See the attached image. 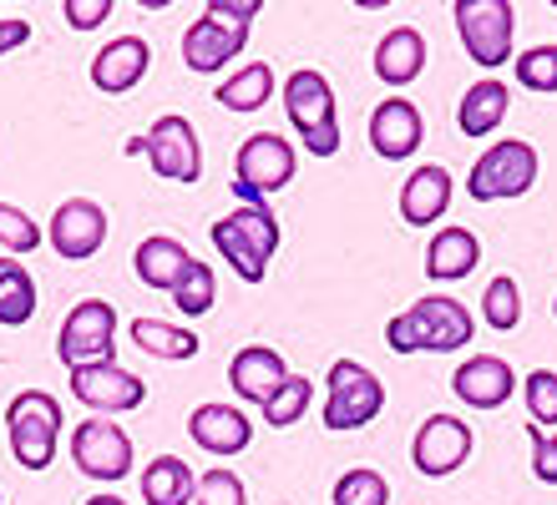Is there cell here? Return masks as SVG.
I'll list each match as a JSON object with an SVG mask.
<instances>
[{"label":"cell","instance_id":"30bf717a","mask_svg":"<svg viewBox=\"0 0 557 505\" xmlns=\"http://www.w3.org/2000/svg\"><path fill=\"white\" fill-rule=\"evenodd\" d=\"M537 182V147L512 137V142H492L471 167V198L476 202H502V198H522Z\"/></svg>","mask_w":557,"mask_h":505},{"label":"cell","instance_id":"8992f818","mask_svg":"<svg viewBox=\"0 0 557 505\" xmlns=\"http://www.w3.org/2000/svg\"><path fill=\"white\" fill-rule=\"evenodd\" d=\"M451 15H456V30H461L467 56L476 61L482 72L512 61V30H517L512 0H456Z\"/></svg>","mask_w":557,"mask_h":505},{"label":"cell","instance_id":"d4e9b609","mask_svg":"<svg viewBox=\"0 0 557 505\" xmlns=\"http://www.w3.org/2000/svg\"><path fill=\"white\" fill-rule=\"evenodd\" d=\"M507 106H512V91L502 87V81H476V87L461 97L456 106V127L467 131V137H486V131H497L507 122Z\"/></svg>","mask_w":557,"mask_h":505},{"label":"cell","instance_id":"7a4b0ae2","mask_svg":"<svg viewBox=\"0 0 557 505\" xmlns=\"http://www.w3.org/2000/svg\"><path fill=\"white\" fill-rule=\"evenodd\" d=\"M213 248L223 253V263L234 268L244 283H264L269 258L278 253V223L264 202H238L228 217L213 223Z\"/></svg>","mask_w":557,"mask_h":505},{"label":"cell","instance_id":"7c38bea8","mask_svg":"<svg viewBox=\"0 0 557 505\" xmlns=\"http://www.w3.org/2000/svg\"><path fill=\"white\" fill-rule=\"evenodd\" d=\"M471 455V425L456 415H431L421 419L416 430V445H411V460L421 476L441 480V476H456Z\"/></svg>","mask_w":557,"mask_h":505},{"label":"cell","instance_id":"e575fe53","mask_svg":"<svg viewBox=\"0 0 557 505\" xmlns=\"http://www.w3.org/2000/svg\"><path fill=\"white\" fill-rule=\"evenodd\" d=\"M522 400H528V415L532 425H557V375L553 369H532L528 379H522Z\"/></svg>","mask_w":557,"mask_h":505},{"label":"cell","instance_id":"f35d334b","mask_svg":"<svg viewBox=\"0 0 557 505\" xmlns=\"http://www.w3.org/2000/svg\"><path fill=\"white\" fill-rule=\"evenodd\" d=\"M61 15H66V26L72 30H97L107 15H112V0H66Z\"/></svg>","mask_w":557,"mask_h":505},{"label":"cell","instance_id":"3957f363","mask_svg":"<svg viewBox=\"0 0 557 505\" xmlns=\"http://www.w3.org/2000/svg\"><path fill=\"white\" fill-rule=\"evenodd\" d=\"M284 112H289L299 142L314 152V157H335L339 152V122H335V87L324 81L320 72H299L284 76Z\"/></svg>","mask_w":557,"mask_h":505},{"label":"cell","instance_id":"4316f807","mask_svg":"<svg viewBox=\"0 0 557 505\" xmlns=\"http://www.w3.org/2000/svg\"><path fill=\"white\" fill-rule=\"evenodd\" d=\"M133 344L147 349L152 359H198V333L162 324V318H133Z\"/></svg>","mask_w":557,"mask_h":505},{"label":"cell","instance_id":"ab89813d","mask_svg":"<svg viewBox=\"0 0 557 505\" xmlns=\"http://www.w3.org/2000/svg\"><path fill=\"white\" fill-rule=\"evenodd\" d=\"M203 15H213V21H228V26H249L253 15H259V0H213Z\"/></svg>","mask_w":557,"mask_h":505},{"label":"cell","instance_id":"f546056e","mask_svg":"<svg viewBox=\"0 0 557 505\" xmlns=\"http://www.w3.org/2000/svg\"><path fill=\"white\" fill-rule=\"evenodd\" d=\"M482 318H486V329H497V333H512L517 324H522V289H517V278L497 274L492 283H486Z\"/></svg>","mask_w":557,"mask_h":505},{"label":"cell","instance_id":"2e32d148","mask_svg":"<svg viewBox=\"0 0 557 505\" xmlns=\"http://www.w3.org/2000/svg\"><path fill=\"white\" fill-rule=\"evenodd\" d=\"M421 137H425V122H421V112H416V101L391 97L370 112V147H375L385 162L416 157Z\"/></svg>","mask_w":557,"mask_h":505},{"label":"cell","instance_id":"603a6c76","mask_svg":"<svg viewBox=\"0 0 557 505\" xmlns=\"http://www.w3.org/2000/svg\"><path fill=\"white\" fill-rule=\"evenodd\" d=\"M188 263L193 253L177 238H168V232H158V238H143L133 253V268L137 278H143L147 289H158V293H173L177 283H183V274H188Z\"/></svg>","mask_w":557,"mask_h":505},{"label":"cell","instance_id":"4fadbf2b","mask_svg":"<svg viewBox=\"0 0 557 505\" xmlns=\"http://www.w3.org/2000/svg\"><path fill=\"white\" fill-rule=\"evenodd\" d=\"M51 248H57L66 263H87L102 253L107 243V213H102V202H91V198H66L51 213Z\"/></svg>","mask_w":557,"mask_h":505},{"label":"cell","instance_id":"ba28073f","mask_svg":"<svg viewBox=\"0 0 557 505\" xmlns=\"http://www.w3.org/2000/svg\"><path fill=\"white\" fill-rule=\"evenodd\" d=\"M294 182V147L278 131H253L234 157V192L244 202H269Z\"/></svg>","mask_w":557,"mask_h":505},{"label":"cell","instance_id":"e0dca14e","mask_svg":"<svg viewBox=\"0 0 557 505\" xmlns=\"http://www.w3.org/2000/svg\"><path fill=\"white\" fill-rule=\"evenodd\" d=\"M284 379H289V364H284V354L269 349V344H249L228 359V384H234V394L238 400H249V404H259V409L274 400Z\"/></svg>","mask_w":557,"mask_h":505},{"label":"cell","instance_id":"9c48e42d","mask_svg":"<svg viewBox=\"0 0 557 505\" xmlns=\"http://www.w3.org/2000/svg\"><path fill=\"white\" fill-rule=\"evenodd\" d=\"M57 354L66 369L112 364V354H117V308L102 299H82L72 314H66V324H61Z\"/></svg>","mask_w":557,"mask_h":505},{"label":"cell","instance_id":"9a60e30c","mask_svg":"<svg viewBox=\"0 0 557 505\" xmlns=\"http://www.w3.org/2000/svg\"><path fill=\"white\" fill-rule=\"evenodd\" d=\"M244 41H249V26H228V21L203 15V21H193V26L183 30V66L198 76L219 72V66H228V61L244 51Z\"/></svg>","mask_w":557,"mask_h":505},{"label":"cell","instance_id":"d6a6232c","mask_svg":"<svg viewBox=\"0 0 557 505\" xmlns=\"http://www.w3.org/2000/svg\"><path fill=\"white\" fill-rule=\"evenodd\" d=\"M309 400H314V379L289 375L284 384H278L274 400L264 404V425H274V430H284V425H299V415L309 409Z\"/></svg>","mask_w":557,"mask_h":505},{"label":"cell","instance_id":"ac0fdd59","mask_svg":"<svg viewBox=\"0 0 557 505\" xmlns=\"http://www.w3.org/2000/svg\"><path fill=\"white\" fill-rule=\"evenodd\" d=\"M188 434L193 445L208 450V455H238L253 440V419L238 404H198L188 415Z\"/></svg>","mask_w":557,"mask_h":505},{"label":"cell","instance_id":"83f0119b","mask_svg":"<svg viewBox=\"0 0 557 505\" xmlns=\"http://www.w3.org/2000/svg\"><path fill=\"white\" fill-rule=\"evenodd\" d=\"M30 318H36V278H30L26 263L0 258V324L21 329Z\"/></svg>","mask_w":557,"mask_h":505},{"label":"cell","instance_id":"277c9868","mask_svg":"<svg viewBox=\"0 0 557 505\" xmlns=\"http://www.w3.org/2000/svg\"><path fill=\"white\" fill-rule=\"evenodd\" d=\"M385 409V384L360 359H335L324 379V430H360Z\"/></svg>","mask_w":557,"mask_h":505},{"label":"cell","instance_id":"60d3db41","mask_svg":"<svg viewBox=\"0 0 557 505\" xmlns=\"http://www.w3.org/2000/svg\"><path fill=\"white\" fill-rule=\"evenodd\" d=\"M26 41H30L26 21H0V56H5V51H15V46H26Z\"/></svg>","mask_w":557,"mask_h":505},{"label":"cell","instance_id":"484cf974","mask_svg":"<svg viewBox=\"0 0 557 505\" xmlns=\"http://www.w3.org/2000/svg\"><path fill=\"white\" fill-rule=\"evenodd\" d=\"M198 495V476L177 455H158L143 470V501L147 505H188Z\"/></svg>","mask_w":557,"mask_h":505},{"label":"cell","instance_id":"52a82bcc","mask_svg":"<svg viewBox=\"0 0 557 505\" xmlns=\"http://www.w3.org/2000/svg\"><path fill=\"white\" fill-rule=\"evenodd\" d=\"M127 152H143L162 182H198V177H203V147H198V131H193L188 116H177V112L158 116L147 137L127 142Z\"/></svg>","mask_w":557,"mask_h":505},{"label":"cell","instance_id":"b9f144b4","mask_svg":"<svg viewBox=\"0 0 557 505\" xmlns=\"http://www.w3.org/2000/svg\"><path fill=\"white\" fill-rule=\"evenodd\" d=\"M82 505H127L122 495H91V501H82Z\"/></svg>","mask_w":557,"mask_h":505},{"label":"cell","instance_id":"8d00e7d4","mask_svg":"<svg viewBox=\"0 0 557 505\" xmlns=\"http://www.w3.org/2000/svg\"><path fill=\"white\" fill-rule=\"evenodd\" d=\"M198 505H249V491H244V480H238L234 470L213 465V470L198 480Z\"/></svg>","mask_w":557,"mask_h":505},{"label":"cell","instance_id":"d590c367","mask_svg":"<svg viewBox=\"0 0 557 505\" xmlns=\"http://www.w3.org/2000/svg\"><path fill=\"white\" fill-rule=\"evenodd\" d=\"M0 248H11V253H36V248H41L36 217L21 213L15 202H0Z\"/></svg>","mask_w":557,"mask_h":505},{"label":"cell","instance_id":"836d02e7","mask_svg":"<svg viewBox=\"0 0 557 505\" xmlns=\"http://www.w3.org/2000/svg\"><path fill=\"white\" fill-rule=\"evenodd\" d=\"M512 72L522 91H557V46H528L512 56Z\"/></svg>","mask_w":557,"mask_h":505},{"label":"cell","instance_id":"cb8c5ba5","mask_svg":"<svg viewBox=\"0 0 557 505\" xmlns=\"http://www.w3.org/2000/svg\"><path fill=\"white\" fill-rule=\"evenodd\" d=\"M476 263H482V243H476L471 228H441L436 238H431V248H425V274L436 278V283L467 278Z\"/></svg>","mask_w":557,"mask_h":505},{"label":"cell","instance_id":"74e56055","mask_svg":"<svg viewBox=\"0 0 557 505\" xmlns=\"http://www.w3.org/2000/svg\"><path fill=\"white\" fill-rule=\"evenodd\" d=\"M528 440H532V476L543 485H557V434H547L543 425H528Z\"/></svg>","mask_w":557,"mask_h":505},{"label":"cell","instance_id":"7bdbcfd3","mask_svg":"<svg viewBox=\"0 0 557 505\" xmlns=\"http://www.w3.org/2000/svg\"><path fill=\"white\" fill-rule=\"evenodd\" d=\"M553 308H557V303H553Z\"/></svg>","mask_w":557,"mask_h":505},{"label":"cell","instance_id":"d6986e66","mask_svg":"<svg viewBox=\"0 0 557 505\" xmlns=\"http://www.w3.org/2000/svg\"><path fill=\"white\" fill-rule=\"evenodd\" d=\"M451 390H456V400L471 404V409H502L517 390V375H512V364L507 359L482 354V359H467L461 369H456Z\"/></svg>","mask_w":557,"mask_h":505},{"label":"cell","instance_id":"ffe728a7","mask_svg":"<svg viewBox=\"0 0 557 505\" xmlns=\"http://www.w3.org/2000/svg\"><path fill=\"white\" fill-rule=\"evenodd\" d=\"M147 66H152V46H147L143 36H117V41H107L102 51H97L91 81H97V91H107V97H122V91H133L137 81H143Z\"/></svg>","mask_w":557,"mask_h":505},{"label":"cell","instance_id":"5b68a950","mask_svg":"<svg viewBox=\"0 0 557 505\" xmlns=\"http://www.w3.org/2000/svg\"><path fill=\"white\" fill-rule=\"evenodd\" d=\"M5 434H11V455L26 470H46L57 455V434H61V404L46 390L15 394L5 409Z\"/></svg>","mask_w":557,"mask_h":505},{"label":"cell","instance_id":"7402d4cb","mask_svg":"<svg viewBox=\"0 0 557 505\" xmlns=\"http://www.w3.org/2000/svg\"><path fill=\"white\" fill-rule=\"evenodd\" d=\"M425 72V36L416 26H396L385 30L381 46H375V76L385 87H411L416 76Z\"/></svg>","mask_w":557,"mask_h":505},{"label":"cell","instance_id":"f1b7e54d","mask_svg":"<svg viewBox=\"0 0 557 505\" xmlns=\"http://www.w3.org/2000/svg\"><path fill=\"white\" fill-rule=\"evenodd\" d=\"M269 97H274V66H269V61L238 66V76H228V81L219 87V101L228 106V112H259Z\"/></svg>","mask_w":557,"mask_h":505},{"label":"cell","instance_id":"6da1fadb","mask_svg":"<svg viewBox=\"0 0 557 505\" xmlns=\"http://www.w3.org/2000/svg\"><path fill=\"white\" fill-rule=\"evenodd\" d=\"M471 333H476V318L467 314V303L431 293L385 324V344L396 354H456L461 344H471Z\"/></svg>","mask_w":557,"mask_h":505},{"label":"cell","instance_id":"44dd1931","mask_svg":"<svg viewBox=\"0 0 557 505\" xmlns=\"http://www.w3.org/2000/svg\"><path fill=\"white\" fill-rule=\"evenodd\" d=\"M451 207V173L431 162V167H416L406 177V188H400V217L411 223V228H431L441 223V213Z\"/></svg>","mask_w":557,"mask_h":505},{"label":"cell","instance_id":"8fae6325","mask_svg":"<svg viewBox=\"0 0 557 505\" xmlns=\"http://www.w3.org/2000/svg\"><path fill=\"white\" fill-rule=\"evenodd\" d=\"M72 460L91 480H122L133 470V440L112 419H82L72 434Z\"/></svg>","mask_w":557,"mask_h":505},{"label":"cell","instance_id":"1f68e13d","mask_svg":"<svg viewBox=\"0 0 557 505\" xmlns=\"http://www.w3.org/2000/svg\"><path fill=\"white\" fill-rule=\"evenodd\" d=\"M335 505H391V485H385L381 470H370V465H355L345 476L335 480Z\"/></svg>","mask_w":557,"mask_h":505},{"label":"cell","instance_id":"5bb4252c","mask_svg":"<svg viewBox=\"0 0 557 505\" xmlns=\"http://www.w3.org/2000/svg\"><path fill=\"white\" fill-rule=\"evenodd\" d=\"M72 394L91 409H107V415H127L137 404L147 400V384L133 375V369H122L117 359L112 364H82L72 369Z\"/></svg>","mask_w":557,"mask_h":505},{"label":"cell","instance_id":"4dcf8cb0","mask_svg":"<svg viewBox=\"0 0 557 505\" xmlns=\"http://www.w3.org/2000/svg\"><path fill=\"white\" fill-rule=\"evenodd\" d=\"M173 303H177V314L203 318L208 308L219 303V278H213V268H208V263H188L183 283L173 289Z\"/></svg>","mask_w":557,"mask_h":505}]
</instances>
